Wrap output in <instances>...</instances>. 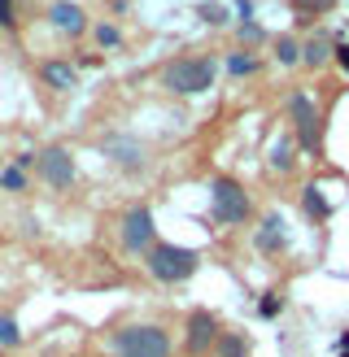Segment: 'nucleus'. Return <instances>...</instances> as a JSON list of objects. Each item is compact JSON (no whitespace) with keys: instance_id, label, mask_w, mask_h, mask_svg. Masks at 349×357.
I'll list each match as a JSON object with an SVG mask.
<instances>
[{"instance_id":"obj_1","label":"nucleus","mask_w":349,"mask_h":357,"mask_svg":"<svg viewBox=\"0 0 349 357\" xmlns=\"http://www.w3.org/2000/svg\"><path fill=\"white\" fill-rule=\"evenodd\" d=\"M110 353L114 357H170V335L153 323H135L110 335Z\"/></svg>"},{"instance_id":"obj_2","label":"nucleus","mask_w":349,"mask_h":357,"mask_svg":"<svg viewBox=\"0 0 349 357\" xmlns=\"http://www.w3.org/2000/svg\"><path fill=\"white\" fill-rule=\"evenodd\" d=\"M162 87L174 96H201L205 87H214V61L209 57H179L162 70Z\"/></svg>"},{"instance_id":"obj_3","label":"nucleus","mask_w":349,"mask_h":357,"mask_svg":"<svg viewBox=\"0 0 349 357\" xmlns=\"http://www.w3.org/2000/svg\"><path fill=\"white\" fill-rule=\"evenodd\" d=\"M201 253L197 248H179V244H153L149 248V275L162 283H184L197 275Z\"/></svg>"},{"instance_id":"obj_4","label":"nucleus","mask_w":349,"mask_h":357,"mask_svg":"<svg viewBox=\"0 0 349 357\" xmlns=\"http://www.w3.org/2000/svg\"><path fill=\"white\" fill-rule=\"evenodd\" d=\"M209 213H214L218 227H236L249 218V196H244V188L236 178H227V174L214 178V188H209Z\"/></svg>"},{"instance_id":"obj_5","label":"nucleus","mask_w":349,"mask_h":357,"mask_svg":"<svg viewBox=\"0 0 349 357\" xmlns=\"http://www.w3.org/2000/svg\"><path fill=\"white\" fill-rule=\"evenodd\" d=\"M288 114H292V131H297V144L306 153H319L323 149V135H319V114H314V105L306 92H292L288 96Z\"/></svg>"},{"instance_id":"obj_6","label":"nucleus","mask_w":349,"mask_h":357,"mask_svg":"<svg viewBox=\"0 0 349 357\" xmlns=\"http://www.w3.org/2000/svg\"><path fill=\"white\" fill-rule=\"evenodd\" d=\"M218 318L209 314V310H192L188 314V335H184V349L192 353V357H205L209 349L218 344Z\"/></svg>"},{"instance_id":"obj_7","label":"nucleus","mask_w":349,"mask_h":357,"mask_svg":"<svg viewBox=\"0 0 349 357\" xmlns=\"http://www.w3.org/2000/svg\"><path fill=\"white\" fill-rule=\"evenodd\" d=\"M153 209L149 205H135L127 209V218H122V244L131 248V253H149L153 248Z\"/></svg>"},{"instance_id":"obj_8","label":"nucleus","mask_w":349,"mask_h":357,"mask_svg":"<svg viewBox=\"0 0 349 357\" xmlns=\"http://www.w3.org/2000/svg\"><path fill=\"white\" fill-rule=\"evenodd\" d=\"M40 174L48 188H70L75 183V157L66 149H44L40 153Z\"/></svg>"},{"instance_id":"obj_9","label":"nucleus","mask_w":349,"mask_h":357,"mask_svg":"<svg viewBox=\"0 0 349 357\" xmlns=\"http://www.w3.org/2000/svg\"><path fill=\"white\" fill-rule=\"evenodd\" d=\"M48 22L57 31H66V35H83L87 31V13L79 5H70V0H57V5L48 9Z\"/></svg>"},{"instance_id":"obj_10","label":"nucleus","mask_w":349,"mask_h":357,"mask_svg":"<svg viewBox=\"0 0 349 357\" xmlns=\"http://www.w3.org/2000/svg\"><path fill=\"white\" fill-rule=\"evenodd\" d=\"M101 149L110 153V162H118V166H127V170H135V166H140V157H144V153H140V144H131V139H122V135H114V139H105Z\"/></svg>"},{"instance_id":"obj_11","label":"nucleus","mask_w":349,"mask_h":357,"mask_svg":"<svg viewBox=\"0 0 349 357\" xmlns=\"http://www.w3.org/2000/svg\"><path fill=\"white\" fill-rule=\"evenodd\" d=\"M40 79L48 87H57V92H70V87H75V70H70L66 61H44L40 66Z\"/></svg>"},{"instance_id":"obj_12","label":"nucleus","mask_w":349,"mask_h":357,"mask_svg":"<svg viewBox=\"0 0 349 357\" xmlns=\"http://www.w3.org/2000/svg\"><path fill=\"white\" fill-rule=\"evenodd\" d=\"M258 248H262V253H279V248H284V222H279V213H271V218L262 222Z\"/></svg>"},{"instance_id":"obj_13","label":"nucleus","mask_w":349,"mask_h":357,"mask_svg":"<svg viewBox=\"0 0 349 357\" xmlns=\"http://www.w3.org/2000/svg\"><path fill=\"white\" fill-rule=\"evenodd\" d=\"M214 357H249V340L240 331H223L214 344Z\"/></svg>"},{"instance_id":"obj_14","label":"nucleus","mask_w":349,"mask_h":357,"mask_svg":"<svg viewBox=\"0 0 349 357\" xmlns=\"http://www.w3.org/2000/svg\"><path fill=\"white\" fill-rule=\"evenodd\" d=\"M292 162H297V139L279 135L275 149H271V170H292Z\"/></svg>"},{"instance_id":"obj_15","label":"nucleus","mask_w":349,"mask_h":357,"mask_svg":"<svg viewBox=\"0 0 349 357\" xmlns=\"http://www.w3.org/2000/svg\"><path fill=\"white\" fill-rule=\"evenodd\" d=\"M302 205H306V213H310V218H314V222H323V218H327V213H332V205L323 201V192H319V188H314V183H310V188L302 192Z\"/></svg>"},{"instance_id":"obj_16","label":"nucleus","mask_w":349,"mask_h":357,"mask_svg":"<svg viewBox=\"0 0 349 357\" xmlns=\"http://www.w3.org/2000/svg\"><path fill=\"white\" fill-rule=\"evenodd\" d=\"M327 57H332V44L323 40V35H314V40L302 48V61H306V66H323Z\"/></svg>"},{"instance_id":"obj_17","label":"nucleus","mask_w":349,"mask_h":357,"mask_svg":"<svg viewBox=\"0 0 349 357\" xmlns=\"http://www.w3.org/2000/svg\"><path fill=\"white\" fill-rule=\"evenodd\" d=\"M197 13H201V22H209V26H223L227 17V5H218V0H205V5H197Z\"/></svg>"},{"instance_id":"obj_18","label":"nucleus","mask_w":349,"mask_h":357,"mask_svg":"<svg viewBox=\"0 0 349 357\" xmlns=\"http://www.w3.org/2000/svg\"><path fill=\"white\" fill-rule=\"evenodd\" d=\"M275 61L279 66H297L302 61V44L297 40H275Z\"/></svg>"},{"instance_id":"obj_19","label":"nucleus","mask_w":349,"mask_h":357,"mask_svg":"<svg viewBox=\"0 0 349 357\" xmlns=\"http://www.w3.org/2000/svg\"><path fill=\"white\" fill-rule=\"evenodd\" d=\"M288 5L297 9V17H302V22H310V17H319L323 9H332V0H288Z\"/></svg>"},{"instance_id":"obj_20","label":"nucleus","mask_w":349,"mask_h":357,"mask_svg":"<svg viewBox=\"0 0 349 357\" xmlns=\"http://www.w3.org/2000/svg\"><path fill=\"white\" fill-rule=\"evenodd\" d=\"M0 344H5V349H17V344H22V331H17V323H13L9 314H0Z\"/></svg>"},{"instance_id":"obj_21","label":"nucleus","mask_w":349,"mask_h":357,"mask_svg":"<svg viewBox=\"0 0 349 357\" xmlns=\"http://www.w3.org/2000/svg\"><path fill=\"white\" fill-rule=\"evenodd\" d=\"M227 70H232V75H253V70H258V57H249V52H236V57L227 61Z\"/></svg>"},{"instance_id":"obj_22","label":"nucleus","mask_w":349,"mask_h":357,"mask_svg":"<svg viewBox=\"0 0 349 357\" xmlns=\"http://www.w3.org/2000/svg\"><path fill=\"white\" fill-rule=\"evenodd\" d=\"M0 188H5V192H22L27 188V174L17 170V166H9L5 174H0Z\"/></svg>"},{"instance_id":"obj_23","label":"nucleus","mask_w":349,"mask_h":357,"mask_svg":"<svg viewBox=\"0 0 349 357\" xmlns=\"http://www.w3.org/2000/svg\"><path fill=\"white\" fill-rule=\"evenodd\" d=\"M96 40H101V48H118L122 35H118V26H96Z\"/></svg>"},{"instance_id":"obj_24","label":"nucleus","mask_w":349,"mask_h":357,"mask_svg":"<svg viewBox=\"0 0 349 357\" xmlns=\"http://www.w3.org/2000/svg\"><path fill=\"white\" fill-rule=\"evenodd\" d=\"M240 40H249V44H258V40H267V31H262L258 22H240Z\"/></svg>"},{"instance_id":"obj_25","label":"nucleus","mask_w":349,"mask_h":357,"mask_svg":"<svg viewBox=\"0 0 349 357\" xmlns=\"http://www.w3.org/2000/svg\"><path fill=\"white\" fill-rule=\"evenodd\" d=\"M13 22H17V17H13V0H0V26L13 31Z\"/></svg>"},{"instance_id":"obj_26","label":"nucleus","mask_w":349,"mask_h":357,"mask_svg":"<svg viewBox=\"0 0 349 357\" xmlns=\"http://www.w3.org/2000/svg\"><path fill=\"white\" fill-rule=\"evenodd\" d=\"M262 314H267V318L279 314V296H275V292H267V301H262Z\"/></svg>"},{"instance_id":"obj_27","label":"nucleus","mask_w":349,"mask_h":357,"mask_svg":"<svg viewBox=\"0 0 349 357\" xmlns=\"http://www.w3.org/2000/svg\"><path fill=\"white\" fill-rule=\"evenodd\" d=\"M336 61H341V70L349 75V44H341V48H336Z\"/></svg>"}]
</instances>
